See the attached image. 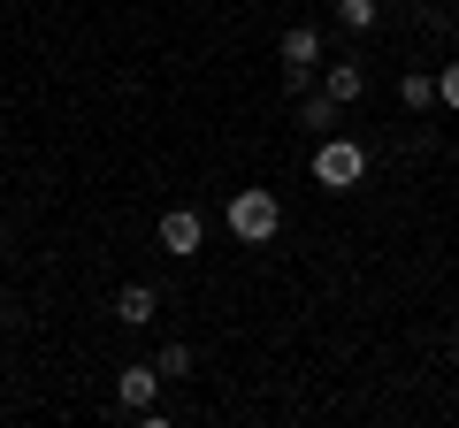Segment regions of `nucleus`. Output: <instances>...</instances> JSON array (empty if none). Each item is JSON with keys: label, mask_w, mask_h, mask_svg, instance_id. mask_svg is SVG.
<instances>
[{"label": "nucleus", "mask_w": 459, "mask_h": 428, "mask_svg": "<svg viewBox=\"0 0 459 428\" xmlns=\"http://www.w3.org/2000/svg\"><path fill=\"white\" fill-rule=\"evenodd\" d=\"M283 222L276 192H230V237H246V245H268Z\"/></svg>", "instance_id": "nucleus-1"}, {"label": "nucleus", "mask_w": 459, "mask_h": 428, "mask_svg": "<svg viewBox=\"0 0 459 428\" xmlns=\"http://www.w3.org/2000/svg\"><path fill=\"white\" fill-rule=\"evenodd\" d=\"M360 176H368V146H360V138H322V153H314V184L352 192Z\"/></svg>", "instance_id": "nucleus-2"}, {"label": "nucleus", "mask_w": 459, "mask_h": 428, "mask_svg": "<svg viewBox=\"0 0 459 428\" xmlns=\"http://www.w3.org/2000/svg\"><path fill=\"white\" fill-rule=\"evenodd\" d=\"M199 237H207V222H199L192 207H169V214H161V253L192 261V253H199Z\"/></svg>", "instance_id": "nucleus-3"}, {"label": "nucleus", "mask_w": 459, "mask_h": 428, "mask_svg": "<svg viewBox=\"0 0 459 428\" xmlns=\"http://www.w3.org/2000/svg\"><path fill=\"white\" fill-rule=\"evenodd\" d=\"M153 390H161V367H123V375H115V398L131 413H153Z\"/></svg>", "instance_id": "nucleus-4"}, {"label": "nucleus", "mask_w": 459, "mask_h": 428, "mask_svg": "<svg viewBox=\"0 0 459 428\" xmlns=\"http://www.w3.org/2000/svg\"><path fill=\"white\" fill-rule=\"evenodd\" d=\"M283 69H322V31L314 23H291L283 31Z\"/></svg>", "instance_id": "nucleus-5"}, {"label": "nucleus", "mask_w": 459, "mask_h": 428, "mask_svg": "<svg viewBox=\"0 0 459 428\" xmlns=\"http://www.w3.org/2000/svg\"><path fill=\"white\" fill-rule=\"evenodd\" d=\"M322 92L337 99V107H352V99L368 92V69H360V62H337V69H322Z\"/></svg>", "instance_id": "nucleus-6"}, {"label": "nucleus", "mask_w": 459, "mask_h": 428, "mask_svg": "<svg viewBox=\"0 0 459 428\" xmlns=\"http://www.w3.org/2000/svg\"><path fill=\"white\" fill-rule=\"evenodd\" d=\"M115 321H123V330H146L153 321V291L146 283H123V291H115Z\"/></svg>", "instance_id": "nucleus-7"}, {"label": "nucleus", "mask_w": 459, "mask_h": 428, "mask_svg": "<svg viewBox=\"0 0 459 428\" xmlns=\"http://www.w3.org/2000/svg\"><path fill=\"white\" fill-rule=\"evenodd\" d=\"M337 116H344V107L322 92V84H314V92H299V123H307V131H322V138H329V131H337Z\"/></svg>", "instance_id": "nucleus-8"}, {"label": "nucleus", "mask_w": 459, "mask_h": 428, "mask_svg": "<svg viewBox=\"0 0 459 428\" xmlns=\"http://www.w3.org/2000/svg\"><path fill=\"white\" fill-rule=\"evenodd\" d=\"M398 99H406L413 116H421V107H437V77H421V69H406V77H398Z\"/></svg>", "instance_id": "nucleus-9"}, {"label": "nucleus", "mask_w": 459, "mask_h": 428, "mask_svg": "<svg viewBox=\"0 0 459 428\" xmlns=\"http://www.w3.org/2000/svg\"><path fill=\"white\" fill-rule=\"evenodd\" d=\"M376 16H383L376 0H337V23H344V31H376Z\"/></svg>", "instance_id": "nucleus-10"}, {"label": "nucleus", "mask_w": 459, "mask_h": 428, "mask_svg": "<svg viewBox=\"0 0 459 428\" xmlns=\"http://www.w3.org/2000/svg\"><path fill=\"white\" fill-rule=\"evenodd\" d=\"M153 367H161L169 382H177V375H192V345H161V360H153Z\"/></svg>", "instance_id": "nucleus-11"}, {"label": "nucleus", "mask_w": 459, "mask_h": 428, "mask_svg": "<svg viewBox=\"0 0 459 428\" xmlns=\"http://www.w3.org/2000/svg\"><path fill=\"white\" fill-rule=\"evenodd\" d=\"M437 107H459V62L437 69Z\"/></svg>", "instance_id": "nucleus-12"}]
</instances>
